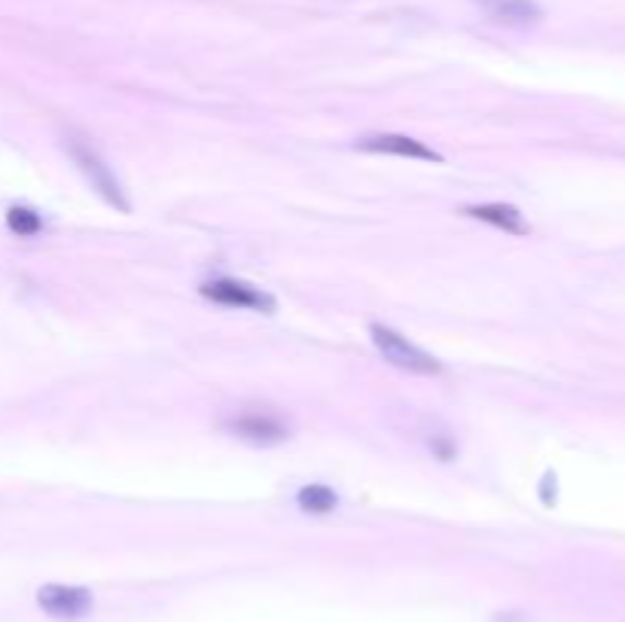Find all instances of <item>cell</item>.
<instances>
[{
  "label": "cell",
  "mask_w": 625,
  "mask_h": 622,
  "mask_svg": "<svg viewBox=\"0 0 625 622\" xmlns=\"http://www.w3.org/2000/svg\"><path fill=\"white\" fill-rule=\"evenodd\" d=\"M61 144H65L68 156L74 159V165H77V171L86 177V183L92 186V190H95L110 208H116L119 214H129V211H132L129 199H125V190H122L119 177H116L113 168L101 159V153L92 147V141H89L86 135L68 129V132H65V141H61Z\"/></svg>",
  "instance_id": "1"
},
{
  "label": "cell",
  "mask_w": 625,
  "mask_h": 622,
  "mask_svg": "<svg viewBox=\"0 0 625 622\" xmlns=\"http://www.w3.org/2000/svg\"><path fill=\"white\" fill-rule=\"evenodd\" d=\"M369 339H372V345L379 348V354L391 366H397L403 372H415V376H436V372L443 369V363L436 360L433 354H427L424 348H418L403 333H397V330H391L385 324H372L369 327Z\"/></svg>",
  "instance_id": "2"
},
{
  "label": "cell",
  "mask_w": 625,
  "mask_h": 622,
  "mask_svg": "<svg viewBox=\"0 0 625 622\" xmlns=\"http://www.w3.org/2000/svg\"><path fill=\"white\" fill-rule=\"evenodd\" d=\"M223 430L232 433L235 440L254 443V446H278L290 437V424L278 412H238L223 421Z\"/></svg>",
  "instance_id": "3"
},
{
  "label": "cell",
  "mask_w": 625,
  "mask_h": 622,
  "mask_svg": "<svg viewBox=\"0 0 625 622\" xmlns=\"http://www.w3.org/2000/svg\"><path fill=\"white\" fill-rule=\"evenodd\" d=\"M199 293L217 305H226V308H244V311H260V315H275V296H269L266 290L247 284V281H238V278H214V281H205L199 287Z\"/></svg>",
  "instance_id": "4"
},
{
  "label": "cell",
  "mask_w": 625,
  "mask_h": 622,
  "mask_svg": "<svg viewBox=\"0 0 625 622\" xmlns=\"http://www.w3.org/2000/svg\"><path fill=\"white\" fill-rule=\"evenodd\" d=\"M37 604L52 619H83L92 610V592L83 586H65V583H46L37 592Z\"/></svg>",
  "instance_id": "5"
},
{
  "label": "cell",
  "mask_w": 625,
  "mask_h": 622,
  "mask_svg": "<svg viewBox=\"0 0 625 622\" xmlns=\"http://www.w3.org/2000/svg\"><path fill=\"white\" fill-rule=\"evenodd\" d=\"M357 150L363 153H379V156H400V159H418V162H443V156L430 150L427 144L409 138V135H366V138H357L354 144Z\"/></svg>",
  "instance_id": "6"
},
{
  "label": "cell",
  "mask_w": 625,
  "mask_h": 622,
  "mask_svg": "<svg viewBox=\"0 0 625 622\" xmlns=\"http://www.w3.org/2000/svg\"><path fill=\"white\" fill-rule=\"evenodd\" d=\"M476 7L497 25L510 28H528L543 19V10L537 0H476Z\"/></svg>",
  "instance_id": "7"
},
{
  "label": "cell",
  "mask_w": 625,
  "mask_h": 622,
  "mask_svg": "<svg viewBox=\"0 0 625 622\" xmlns=\"http://www.w3.org/2000/svg\"><path fill=\"white\" fill-rule=\"evenodd\" d=\"M467 217L473 220H482L500 232H507V235H528L531 232V223L525 220V214L516 208V205H507V202H485V205H470L464 208Z\"/></svg>",
  "instance_id": "8"
},
{
  "label": "cell",
  "mask_w": 625,
  "mask_h": 622,
  "mask_svg": "<svg viewBox=\"0 0 625 622\" xmlns=\"http://www.w3.org/2000/svg\"><path fill=\"white\" fill-rule=\"evenodd\" d=\"M296 504L302 513H311V516H327L339 507V494L324 485V482H311V485H302L296 491Z\"/></svg>",
  "instance_id": "9"
},
{
  "label": "cell",
  "mask_w": 625,
  "mask_h": 622,
  "mask_svg": "<svg viewBox=\"0 0 625 622\" xmlns=\"http://www.w3.org/2000/svg\"><path fill=\"white\" fill-rule=\"evenodd\" d=\"M7 226H10V232L19 235V238H34V235L43 232V217H40L34 208L13 205V208L7 211Z\"/></svg>",
  "instance_id": "10"
}]
</instances>
